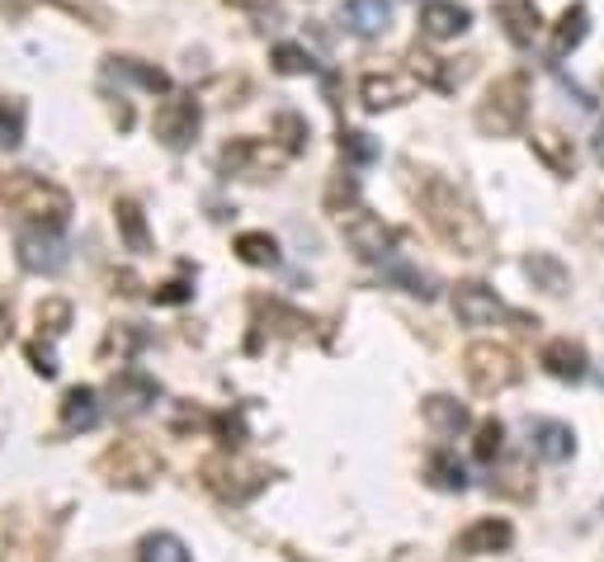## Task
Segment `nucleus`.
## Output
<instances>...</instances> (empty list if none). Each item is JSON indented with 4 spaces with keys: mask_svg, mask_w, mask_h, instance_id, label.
<instances>
[{
    "mask_svg": "<svg viewBox=\"0 0 604 562\" xmlns=\"http://www.w3.org/2000/svg\"><path fill=\"white\" fill-rule=\"evenodd\" d=\"M415 199H421V213H425L430 232H435L449 251H458V255H486L492 251V227H486V218L472 208V199L458 190L454 180L425 170L421 184H415Z\"/></svg>",
    "mask_w": 604,
    "mask_h": 562,
    "instance_id": "nucleus-1",
    "label": "nucleus"
},
{
    "mask_svg": "<svg viewBox=\"0 0 604 562\" xmlns=\"http://www.w3.org/2000/svg\"><path fill=\"white\" fill-rule=\"evenodd\" d=\"M0 204L24 213V218L38 223V227H57V232L71 223V194L43 176H28V170L0 180Z\"/></svg>",
    "mask_w": 604,
    "mask_h": 562,
    "instance_id": "nucleus-2",
    "label": "nucleus"
},
{
    "mask_svg": "<svg viewBox=\"0 0 604 562\" xmlns=\"http://www.w3.org/2000/svg\"><path fill=\"white\" fill-rule=\"evenodd\" d=\"M95 473L105 478L109 487H123V492H147V487H156V478L166 473V458L152 450L147 440L137 435H123L113 440L105 454H99Z\"/></svg>",
    "mask_w": 604,
    "mask_h": 562,
    "instance_id": "nucleus-3",
    "label": "nucleus"
},
{
    "mask_svg": "<svg viewBox=\"0 0 604 562\" xmlns=\"http://www.w3.org/2000/svg\"><path fill=\"white\" fill-rule=\"evenodd\" d=\"M204 487L218 501H227V506H246V501H255L269 487V478H275V468H265V464H255V458L246 454H237V450H227V454H213L204 468Z\"/></svg>",
    "mask_w": 604,
    "mask_h": 562,
    "instance_id": "nucleus-4",
    "label": "nucleus"
},
{
    "mask_svg": "<svg viewBox=\"0 0 604 562\" xmlns=\"http://www.w3.org/2000/svg\"><path fill=\"white\" fill-rule=\"evenodd\" d=\"M529 119V81L520 71L486 85V99L478 105V128L486 137H515Z\"/></svg>",
    "mask_w": 604,
    "mask_h": 562,
    "instance_id": "nucleus-5",
    "label": "nucleus"
},
{
    "mask_svg": "<svg viewBox=\"0 0 604 562\" xmlns=\"http://www.w3.org/2000/svg\"><path fill=\"white\" fill-rule=\"evenodd\" d=\"M463 373H468V383H472V393H482V397H496V393H506V387L520 383V359H515V350H506V345H496V340H472L468 350H463Z\"/></svg>",
    "mask_w": 604,
    "mask_h": 562,
    "instance_id": "nucleus-6",
    "label": "nucleus"
},
{
    "mask_svg": "<svg viewBox=\"0 0 604 562\" xmlns=\"http://www.w3.org/2000/svg\"><path fill=\"white\" fill-rule=\"evenodd\" d=\"M340 232H345V247H350L359 261H369V265L392 261V251H397V232L378 218V213H369L364 204L340 213Z\"/></svg>",
    "mask_w": 604,
    "mask_h": 562,
    "instance_id": "nucleus-7",
    "label": "nucleus"
},
{
    "mask_svg": "<svg viewBox=\"0 0 604 562\" xmlns=\"http://www.w3.org/2000/svg\"><path fill=\"white\" fill-rule=\"evenodd\" d=\"M198 123H204L198 95L184 91V95L161 99V109H156V119H152V133H156V142H161V147L184 152V147H190V142L198 137Z\"/></svg>",
    "mask_w": 604,
    "mask_h": 562,
    "instance_id": "nucleus-8",
    "label": "nucleus"
},
{
    "mask_svg": "<svg viewBox=\"0 0 604 562\" xmlns=\"http://www.w3.org/2000/svg\"><path fill=\"white\" fill-rule=\"evenodd\" d=\"M283 162H289V152L279 147V142H265V137H237L222 147V170H232V176H246V180H275Z\"/></svg>",
    "mask_w": 604,
    "mask_h": 562,
    "instance_id": "nucleus-9",
    "label": "nucleus"
},
{
    "mask_svg": "<svg viewBox=\"0 0 604 562\" xmlns=\"http://www.w3.org/2000/svg\"><path fill=\"white\" fill-rule=\"evenodd\" d=\"M14 255H20V265L28 275H57V270H67V241L57 227H24L20 237H14Z\"/></svg>",
    "mask_w": 604,
    "mask_h": 562,
    "instance_id": "nucleus-10",
    "label": "nucleus"
},
{
    "mask_svg": "<svg viewBox=\"0 0 604 562\" xmlns=\"http://www.w3.org/2000/svg\"><path fill=\"white\" fill-rule=\"evenodd\" d=\"M156 397H161V383H156L147 369H133V364H128V369H119V373L109 379V407L119 411V416H142Z\"/></svg>",
    "mask_w": 604,
    "mask_h": 562,
    "instance_id": "nucleus-11",
    "label": "nucleus"
},
{
    "mask_svg": "<svg viewBox=\"0 0 604 562\" xmlns=\"http://www.w3.org/2000/svg\"><path fill=\"white\" fill-rule=\"evenodd\" d=\"M415 81L411 71H369L364 81H359V105H364L369 113H383V109H397L407 105V99L415 95Z\"/></svg>",
    "mask_w": 604,
    "mask_h": 562,
    "instance_id": "nucleus-12",
    "label": "nucleus"
},
{
    "mask_svg": "<svg viewBox=\"0 0 604 562\" xmlns=\"http://www.w3.org/2000/svg\"><path fill=\"white\" fill-rule=\"evenodd\" d=\"M454 316L463 326H492L506 316V302L496 298V288L492 284H482V279H463L454 288Z\"/></svg>",
    "mask_w": 604,
    "mask_h": 562,
    "instance_id": "nucleus-13",
    "label": "nucleus"
},
{
    "mask_svg": "<svg viewBox=\"0 0 604 562\" xmlns=\"http://www.w3.org/2000/svg\"><path fill=\"white\" fill-rule=\"evenodd\" d=\"M515 543V525L506 515H482V521H472L463 535H458V553L463 558H492V553H506Z\"/></svg>",
    "mask_w": 604,
    "mask_h": 562,
    "instance_id": "nucleus-14",
    "label": "nucleus"
},
{
    "mask_svg": "<svg viewBox=\"0 0 604 562\" xmlns=\"http://www.w3.org/2000/svg\"><path fill=\"white\" fill-rule=\"evenodd\" d=\"M496 24L506 28L515 48H534V38L543 34V14L534 0H496Z\"/></svg>",
    "mask_w": 604,
    "mask_h": 562,
    "instance_id": "nucleus-15",
    "label": "nucleus"
},
{
    "mask_svg": "<svg viewBox=\"0 0 604 562\" xmlns=\"http://www.w3.org/2000/svg\"><path fill=\"white\" fill-rule=\"evenodd\" d=\"M99 416H105V407H99V393L95 387H67L62 402H57V421H62L67 435H81V430H95L99 426Z\"/></svg>",
    "mask_w": 604,
    "mask_h": 562,
    "instance_id": "nucleus-16",
    "label": "nucleus"
},
{
    "mask_svg": "<svg viewBox=\"0 0 604 562\" xmlns=\"http://www.w3.org/2000/svg\"><path fill=\"white\" fill-rule=\"evenodd\" d=\"M468 24H472V10L458 5V0H425L421 5V34L435 38V43L468 34Z\"/></svg>",
    "mask_w": 604,
    "mask_h": 562,
    "instance_id": "nucleus-17",
    "label": "nucleus"
},
{
    "mask_svg": "<svg viewBox=\"0 0 604 562\" xmlns=\"http://www.w3.org/2000/svg\"><path fill=\"white\" fill-rule=\"evenodd\" d=\"M585 34H591V10H585V5H567L563 14H557V24H553V43H548L553 67H557V62H567V57L585 43Z\"/></svg>",
    "mask_w": 604,
    "mask_h": 562,
    "instance_id": "nucleus-18",
    "label": "nucleus"
},
{
    "mask_svg": "<svg viewBox=\"0 0 604 562\" xmlns=\"http://www.w3.org/2000/svg\"><path fill=\"white\" fill-rule=\"evenodd\" d=\"M539 364L548 369L557 383H581L585 379V345H577L571 336H557V340L543 345Z\"/></svg>",
    "mask_w": 604,
    "mask_h": 562,
    "instance_id": "nucleus-19",
    "label": "nucleus"
},
{
    "mask_svg": "<svg viewBox=\"0 0 604 562\" xmlns=\"http://www.w3.org/2000/svg\"><path fill=\"white\" fill-rule=\"evenodd\" d=\"M529 147H534V156L553 176H563V180L577 176V147H571V137H563L557 128H539V133L529 137Z\"/></svg>",
    "mask_w": 604,
    "mask_h": 562,
    "instance_id": "nucleus-20",
    "label": "nucleus"
},
{
    "mask_svg": "<svg viewBox=\"0 0 604 562\" xmlns=\"http://www.w3.org/2000/svg\"><path fill=\"white\" fill-rule=\"evenodd\" d=\"M340 20L350 24L359 38H378V34H387V24H392V0H345Z\"/></svg>",
    "mask_w": 604,
    "mask_h": 562,
    "instance_id": "nucleus-21",
    "label": "nucleus"
},
{
    "mask_svg": "<svg viewBox=\"0 0 604 562\" xmlns=\"http://www.w3.org/2000/svg\"><path fill=\"white\" fill-rule=\"evenodd\" d=\"M421 416H425V426L435 430V435H458V430H468V426H472L468 407H463L458 397H449V393L425 397V402H421Z\"/></svg>",
    "mask_w": 604,
    "mask_h": 562,
    "instance_id": "nucleus-22",
    "label": "nucleus"
},
{
    "mask_svg": "<svg viewBox=\"0 0 604 562\" xmlns=\"http://www.w3.org/2000/svg\"><path fill=\"white\" fill-rule=\"evenodd\" d=\"M0 562H52V543L34 525H14L0 543Z\"/></svg>",
    "mask_w": 604,
    "mask_h": 562,
    "instance_id": "nucleus-23",
    "label": "nucleus"
},
{
    "mask_svg": "<svg viewBox=\"0 0 604 562\" xmlns=\"http://www.w3.org/2000/svg\"><path fill=\"white\" fill-rule=\"evenodd\" d=\"M534 454L548 458V464H567L577 454V430L563 421H539L534 426Z\"/></svg>",
    "mask_w": 604,
    "mask_h": 562,
    "instance_id": "nucleus-24",
    "label": "nucleus"
},
{
    "mask_svg": "<svg viewBox=\"0 0 604 562\" xmlns=\"http://www.w3.org/2000/svg\"><path fill=\"white\" fill-rule=\"evenodd\" d=\"M113 223H119V237H123V247L133 251V255H147V251H152L147 213H142L133 199H119V204H113Z\"/></svg>",
    "mask_w": 604,
    "mask_h": 562,
    "instance_id": "nucleus-25",
    "label": "nucleus"
},
{
    "mask_svg": "<svg viewBox=\"0 0 604 562\" xmlns=\"http://www.w3.org/2000/svg\"><path fill=\"white\" fill-rule=\"evenodd\" d=\"M425 482L435 487V492H468V468L458 464V458L449 450H439V454H430L425 458Z\"/></svg>",
    "mask_w": 604,
    "mask_h": 562,
    "instance_id": "nucleus-26",
    "label": "nucleus"
},
{
    "mask_svg": "<svg viewBox=\"0 0 604 562\" xmlns=\"http://www.w3.org/2000/svg\"><path fill=\"white\" fill-rule=\"evenodd\" d=\"M109 76L113 81H133V85H142V91H152V95H166L170 91V76L161 67H142V62H133V57H109Z\"/></svg>",
    "mask_w": 604,
    "mask_h": 562,
    "instance_id": "nucleus-27",
    "label": "nucleus"
},
{
    "mask_svg": "<svg viewBox=\"0 0 604 562\" xmlns=\"http://www.w3.org/2000/svg\"><path fill=\"white\" fill-rule=\"evenodd\" d=\"M524 275L534 279V288H543V294H567V284H571V275H567V265L557 261V255H548V251H534L524 261Z\"/></svg>",
    "mask_w": 604,
    "mask_h": 562,
    "instance_id": "nucleus-28",
    "label": "nucleus"
},
{
    "mask_svg": "<svg viewBox=\"0 0 604 562\" xmlns=\"http://www.w3.org/2000/svg\"><path fill=\"white\" fill-rule=\"evenodd\" d=\"M137 562H194L190 558V543L170 529H156V535H142L137 543Z\"/></svg>",
    "mask_w": 604,
    "mask_h": 562,
    "instance_id": "nucleus-29",
    "label": "nucleus"
},
{
    "mask_svg": "<svg viewBox=\"0 0 604 562\" xmlns=\"http://www.w3.org/2000/svg\"><path fill=\"white\" fill-rule=\"evenodd\" d=\"M237 255L251 270H275L279 265V241L269 237V232H241L237 237Z\"/></svg>",
    "mask_w": 604,
    "mask_h": 562,
    "instance_id": "nucleus-30",
    "label": "nucleus"
},
{
    "mask_svg": "<svg viewBox=\"0 0 604 562\" xmlns=\"http://www.w3.org/2000/svg\"><path fill=\"white\" fill-rule=\"evenodd\" d=\"M340 156L350 166H373L383 156V147L373 133H364V128H340Z\"/></svg>",
    "mask_w": 604,
    "mask_h": 562,
    "instance_id": "nucleus-31",
    "label": "nucleus"
},
{
    "mask_svg": "<svg viewBox=\"0 0 604 562\" xmlns=\"http://www.w3.org/2000/svg\"><path fill=\"white\" fill-rule=\"evenodd\" d=\"M383 275H387V284H397L401 294H411V298H425V302L435 298V279H430L425 270H415V265H387Z\"/></svg>",
    "mask_w": 604,
    "mask_h": 562,
    "instance_id": "nucleus-32",
    "label": "nucleus"
},
{
    "mask_svg": "<svg viewBox=\"0 0 604 562\" xmlns=\"http://www.w3.org/2000/svg\"><path fill=\"white\" fill-rule=\"evenodd\" d=\"M142 345H147V336H142L133 322H123V326H113L109 336H105V345H99V359H113V355H119L123 364H128V355L142 350Z\"/></svg>",
    "mask_w": 604,
    "mask_h": 562,
    "instance_id": "nucleus-33",
    "label": "nucleus"
},
{
    "mask_svg": "<svg viewBox=\"0 0 604 562\" xmlns=\"http://www.w3.org/2000/svg\"><path fill=\"white\" fill-rule=\"evenodd\" d=\"M275 133H279V147L289 152V156H298V152H307V137H312V128H307V119L302 113H279L275 119Z\"/></svg>",
    "mask_w": 604,
    "mask_h": 562,
    "instance_id": "nucleus-34",
    "label": "nucleus"
},
{
    "mask_svg": "<svg viewBox=\"0 0 604 562\" xmlns=\"http://www.w3.org/2000/svg\"><path fill=\"white\" fill-rule=\"evenodd\" d=\"M500 444H506V426H500L496 416H486L478 426V440H472V458H478V464H496Z\"/></svg>",
    "mask_w": 604,
    "mask_h": 562,
    "instance_id": "nucleus-35",
    "label": "nucleus"
},
{
    "mask_svg": "<svg viewBox=\"0 0 604 562\" xmlns=\"http://www.w3.org/2000/svg\"><path fill=\"white\" fill-rule=\"evenodd\" d=\"M275 71H279V76H312L316 62H312L307 48H298V43H279V48H275Z\"/></svg>",
    "mask_w": 604,
    "mask_h": 562,
    "instance_id": "nucleus-36",
    "label": "nucleus"
},
{
    "mask_svg": "<svg viewBox=\"0 0 604 562\" xmlns=\"http://www.w3.org/2000/svg\"><path fill=\"white\" fill-rule=\"evenodd\" d=\"M67 326H71V302L67 298L38 302V331H48V336H67Z\"/></svg>",
    "mask_w": 604,
    "mask_h": 562,
    "instance_id": "nucleus-37",
    "label": "nucleus"
},
{
    "mask_svg": "<svg viewBox=\"0 0 604 562\" xmlns=\"http://www.w3.org/2000/svg\"><path fill=\"white\" fill-rule=\"evenodd\" d=\"M24 142V109L0 99V152H14Z\"/></svg>",
    "mask_w": 604,
    "mask_h": 562,
    "instance_id": "nucleus-38",
    "label": "nucleus"
},
{
    "mask_svg": "<svg viewBox=\"0 0 604 562\" xmlns=\"http://www.w3.org/2000/svg\"><path fill=\"white\" fill-rule=\"evenodd\" d=\"M326 208L336 213V218H340V213H350V208H359V184L350 176H336V180H330V190H326Z\"/></svg>",
    "mask_w": 604,
    "mask_h": 562,
    "instance_id": "nucleus-39",
    "label": "nucleus"
},
{
    "mask_svg": "<svg viewBox=\"0 0 604 562\" xmlns=\"http://www.w3.org/2000/svg\"><path fill=\"white\" fill-rule=\"evenodd\" d=\"M28 364H34V373H43V379H57V355H52V345H43V340H28Z\"/></svg>",
    "mask_w": 604,
    "mask_h": 562,
    "instance_id": "nucleus-40",
    "label": "nucleus"
},
{
    "mask_svg": "<svg viewBox=\"0 0 604 562\" xmlns=\"http://www.w3.org/2000/svg\"><path fill=\"white\" fill-rule=\"evenodd\" d=\"M213 430H218V435H222V444H227V450H237V444L246 440V421H241V416H232V411L213 416Z\"/></svg>",
    "mask_w": 604,
    "mask_h": 562,
    "instance_id": "nucleus-41",
    "label": "nucleus"
},
{
    "mask_svg": "<svg viewBox=\"0 0 604 562\" xmlns=\"http://www.w3.org/2000/svg\"><path fill=\"white\" fill-rule=\"evenodd\" d=\"M194 294V288H190V279H170V284H161V288H156V302H161V308H176V302H184V298H190Z\"/></svg>",
    "mask_w": 604,
    "mask_h": 562,
    "instance_id": "nucleus-42",
    "label": "nucleus"
},
{
    "mask_svg": "<svg viewBox=\"0 0 604 562\" xmlns=\"http://www.w3.org/2000/svg\"><path fill=\"white\" fill-rule=\"evenodd\" d=\"M585 232H591V241H595V247H604V199H600V204L591 208V218H585Z\"/></svg>",
    "mask_w": 604,
    "mask_h": 562,
    "instance_id": "nucleus-43",
    "label": "nucleus"
},
{
    "mask_svg": "<svg viewBox=\"0 0 604 562\" xmlns=\"http://www.w3.org/2000/svg\"><path fill=\"white\" fill-rule=\"evenodd\" d=\"M591 152H595V162L604 166V123L595 128V137H591Z\"/></svg>",
    "mask_w": 604,
    "mask_h": 562,
    "instance_id": "nucleus-44",
    "label": "nucleus"
},
{
    "mask_svg": "<svg viewBox=\"0 0 604 562\" xmlns=\"http://www.w3.org/2000/svg\"><path fill=\"white\" fill-rule=\"evenodd\" d=\"M5 340H10V312L0 308V345H5Z\"/></svg>",
    "mask_w": 604,
    "mask_h": 562,
    "instance_id": "nucleus-45",
    "label": "nucleus"
},
{
    "mask_svg": "<svg viewBox=\"0 0 604 562\" xmlns=\"http://www.w3.org/2000/svg\"><path fill=\"white\" fill-rule=\"evenodd\" d=\"M232 5H241V10H261V5H269V0H232Z\"/></svg>",
    "mask_w": 604,
    "mask_h": 562,
    "instance_id": "nucleus-46",
    "label": "nucleus"
}]
</instances>
